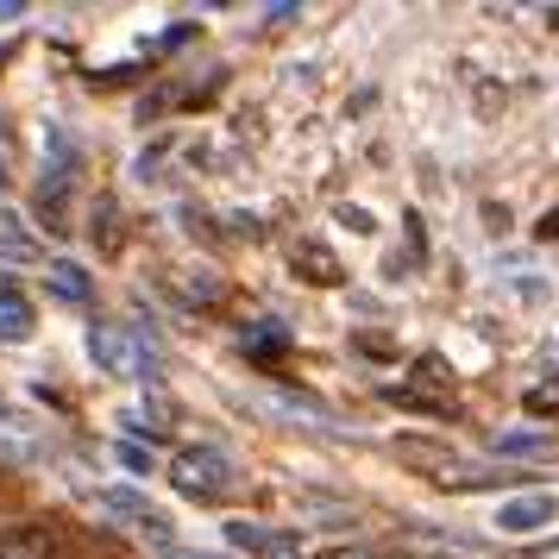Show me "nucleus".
<instances>
[{"mask_svg": "<svg viewBox=\"0 0 559 559\" xmlns=\"http://www.w3.org/2000/svg\"><path fill=\"white\" fill-rule=\"evenodd\" d=\"M170 484H177L182 497H221L233 484V459L221 447H182L170 459Z\"/></svg>", "mask_w": 559, "mask_h": 559, "instance_id": "nucleus-1", "label": "nucleus"}, {"mask_svg": "<svg viewBox=\"0 0 559 559\" xmlns=\"http://www.w3.org/2000/svg\"><path fill=\"white\" fill-rule=\"evenodd\" d=\"M396 459L415 465V472H433V484H447V490H472L478 472H465V459L453 447H440V440H396Z\"/></svg>", "mask_w": 559, "mask_h": 559, "instance_id": "nucleus-2", "label": "nucleus"}, {"mask_svg": "<svg viewBox=\"0 0 559 559\" xmlns=\"http://www.w3.org/2000/svg\"><path fill=\"white\" fill-rule=\"evenodd\" d=\"M0 559H63V534L51 522H13L0 528Z\"/></svg>", "mask_w": 559, "mask_h": 559, "instance_id": "nucleus-3", "label": "nucleus"}, {"mask_svg": "<svg viewBox=\"0 0 559 559\" xmlns=\"http://www.w3.org/2000/svg\"><path fill=\"white\" fill-rule=\"evenodd\" d=\"M227 540L239 554H258V559H302L296 534L289 528H264V522H227Z\"/></svg>", "mask_w": 559, "mask_h": 559, "instance_id": "nucleus-4", "label": "nucleus"}, {"mask_svg": "<svg viewBox=\"0 0 559 559\" xmlns=\"http://www.w3.org/2000/svg\"><path fill=\"white\" fill-rule=\"evenodd\" d=\"M554 515H559V503L534 490V497H509V503L497 509V528H503V534H534V528H547Z\"/></svg>", "mask_w": 559, "mask_h": 559, "instance_id": "nucleus-5", "label": "nucleus"}, {"mask_svg": "<svg viewBox=\"0 0 559 559\" xmlns=\"http://www.w3.org/2000/svg\"><path fill=\"white\" fill-rule=\"evenodd\" d=\"M490 447H497L503 459H547V453H554V433H540V428H503Z\"/></svg>", "mask_w": 559, "mask_h": 559, "instance_id": "nucleus-6", "label": "nucleus"}, {"mask_svg": "<svg viewBox=\"0 0 559 559\" xmlns=\"http://www.w3.org/2000/svg\"><path fill=\"white\" fill-rule=\"evenodd\" d=\"M258 408L264 415H277V421H302V428H328L333 433V415L314 403H296V396H258Z\"/></svg>", "mask_w": 559, "mask_h": 559, "instance_id": "nucleus-7", "label": "nucleus"}, {"mask_svg": "<svg viewBox=\"0 0 559 559\" xmlns=\"http://www.w3.org/2000/svg\"><path fill=\"white\" fill-rule=\"evenodd\" d=\"M88 353L102 358V365L114 371V378H127V371H132V346H127V333H114V328H95V333H88Z\"/></svg>", "mask_w": 559, "mask_h": 559, "instance_id": "nucleus-8", "label": "nucleus"}, {"mask_svg": "<svg viewBox=\"0 0 559 559\" xmlns=\"http://www.w3.org/2000/svg\"><path fill=\"white\" fill-rule=\"evenodd\" d=\"M32 333V302L20 289H0V340H26Z\"/></svg>", "mask_w": 559, "mask_h": 559, "instance_id": "nucleus-9", "label": "nucleus"}, {"mask_svg": "<svg viewBox=\"0 0 559 559\" xmlns=\"http://www.w3.org/2000/svg\"><path fill=\"white\" fill-rule=\"evenodd\" d=\"M102 503L114 509V515H132V522H145V528H152V534H164V515H157V509L145 503V497H139V490H107Z\"/></svg>", "mask_w": 559, "mask_h": 559, "instance_id": "nucleus-10", "label": "nucleus"}, {"mask_svg": "<svg viewBox=\"0 0 559 559\" xmlns=\"http://www.w3.org/2000/svg\"><path fill=\"white\" fill-rule=\"evenodd\" d=\"M289 264L302 271V283H340V264H333L321 246H296V252H289Z\"/></svg>", "mask_w": 559, "mask_h": 559, "instance_id": "nucleus-11", "label": "nucleus"}, {"mask_svg": "<svg viewBox=\"0 0 559 559\" xmlns=\"http://www.w3.org/2000/svg\"><path fill=\"white\" fill-rule=\"evenodd\" d=\"M0 258H38V239L20 233V221H0Z\"/></svg>", "mask_w": 559, "mask_h": 559, "instance_id": "nucleus-12", "label": "nucleus"}, {"mask_svg": "<svg viewBox=\"0 0 559 559\" xmlns=\"http://www.w3.org/2000/svg\"><path fill=\"white\" fill-rule=\"evenodd\" d=\"M51 289L63 296V302H88V277H82L76 264H57V271H51Z\"/></svg>", "mask_w": 559, "mask_h": 559, "instance_id": "nucleus-13", "label": "nucleus"}, {"mask_svg": "<svg viewBox=\"0 0 559 559\" xmlns=\"http://www.w3.org/2000/svg\"><path fill=\"white\" fill-rule=\"evenodd\" d=\"M403 408H428V415H453V403H440V396H421V390H390Z\"/></svg>", "mask_w": 559, "mask_h": 559, "instance_id": "nucleus-14", "label": "nucleus"}, {"mask_svg": "<svg viewBox=\"0 0 559 559\" xmlns=\"http://www.w3.org/2000/svg\"><path fill=\"white\" fill-rule=\"evenodd\" d=\"M314 559H383V554H371V547H328V554H314Z\"/></svg>", "mask_w": 559, "mask_h": 559, "instance_id": "nucleus-15", "label": "nucleus"}, {"mask_svg": "<svg viewBox=\"0 0 559 559\" xmlns=\"http://www.w3.org/2000/svg\"><path fill=\"white\" fill-rule=\"evenodd\" d=\"M120 465H127V472H145V465H152V459L139 453V447H120Z\"/></svg>", "mask_w": 559, "mask_h": 559, "instance_id": "nucleus-16", "label": "nucleus"}, {"mask_svg": "<svg viewBox=\"0 0 559 559\" xmlns=\"http://www.w3.org/2000/svg\"><path fill=\"white\" fill-rule=\"evenodd\" d=\"M528 408H559V390H534Z\"/></svg>", "mask_w": 559, "mask_h": 559, "instance_id": "nucleus-17", "label": "nucleus"}, {"mask_svg": "<svg viewBox=\"0 0 559 559\" xmlns=\"http://www.w3.org/2000/svg\"><path fill=\"white\" fill-rule=\"evenodd\" d=\"M534 233H540V239H559V214H547V221H540Z\"/></svg>", "mask_w": 559, "mask_h": 559, "instance_id": "nucleus-18", "label": "nucleus"}, {"mask_svg": "<svg viewBox=\"0 0 559 559\" xmlns=\"http://www.w3.org/2000/svg\"><path fill=\"white\" fill-rule=\"evenodd\" d=\"M528 559H559V540H554V547H534Z\"/></svg>", "mask_w": 559, "mask_h": 559, "instance_id": "nucleus-19", "label": "nucleus"}, {"mask_svg": "<svg viewBox=\"0 0 559 559\" xmlns=\"http://www.w3.org/2000/svg\"><path fill=\"white\" fill-rule=\"evenodd\" d=\"M170 559H221V554H170Z\"/></svg>", "mask_w": 559, "mask_h": 559, "instance_id": "nucleus-20", "label": "nucleus"}]
</instances>
